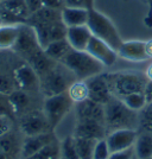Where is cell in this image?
Instances as JSON below:
<instances>
[{"label":"cell","mask_w":152,"mask_h":159,"mask_svg":"<svg viewBox=\"0 0 152 159\" xmlns=\"http://www.w3.org/2000/svg\"><path fill=\"white\" fill-rule=\"evenodd\" d=\"M105 125L108 133L117 129H139V112L132 111L124 101L113 98L105 105Z\"/></svg>","instance_id":"1"},{"label":"cell","mask_w":152,"mask_h":159,"mask_svg":"<svg viewBox=\"0 0 152 159\" xmlns=\"http://www.w3.org/2000/svg\"><path fill=\"white\" fill-rule=\"evenodd\" d=\"M74 107V102L70 100L67 93L53 95L50 98H45L43 105V113L45 114L51 128H55L64 119L70 109Z\"/></svg>","instance_id":"6"},{"label":"cell","mask_w":152,"mask_h":159,"mask_svg":"<svg viewBox=\"0 0 152 159\" xmlns=\"http://www.w3.org/2000/svg\"><path fill=\"white\" fill-rule=\"evenodd\" d=\"M25 2H26L27 8H29V11H30L31 14L35 13L36 11H38L39 8L44 6L43 0H25Z\"/></svg>","instance_id":"37"},{"label":"cell","mask_w":152,"mask_h":159,"mask_svg":"<svg viewBox=\"0 0 152 159\" xmlns=\"http://www.w3.org/2000/svg\"><path fill=\"white\" fill-rule=\"evenodd\" d=\"M61 158V144L53 141L51 144L42 148L39 152L33 154L27 159H60Z\"/></svg>","instance_id":"28"},{"label":"cell","mask_w":152,"mask_h":159,"mask_svg":"<svg viewBox=\"0 0 152 159\" xmlns=\"http://www.w3.org/2000/svg\"><path fill=\"white\" fill-rule=\"evenodd\" d=\"M26 62L27 64H30V66H32L33 70L39 76V79L58 64V62H56L53 58H50L43 49H40L36 53H33L30 58H27Z\"/></svg>","instance_id":"19"},{"label":"cell","mask_w":152,"mask_h":159,"mask_svg":"<svg viewBox=\"0 0 152 159\" xmlns=\"http://www.w3.org/2000/svg\"><path fill=\"white\" fill-rule=\"evenodd\" d=\"M133 148L134 154L138 159L152 157V133L139 132Z\"/></svg>","instance_id":"21"},{"label":"cell","mask_w":152,"mask_h":159,"mask_svg":"<svg viewBox=\"0 0 152 159\" xmlns=\"http://www.w3.org/2000/svg\"><path fill=\"white\" fill-rule=\"evenodd\" d=\"M53 141H56V138L53 135V131L48 133H42L38 135L26 137L20 146V157L21 159L30 158Z\"/></svg>","instance_id":"15"},{"label":"cell","mask_w":152,"mask_h":159,"mask_svg":"<svg viewBox=\"0 0 152 159\" xmlns=\"http://www.w3.org/2000/svg\"><path fill=\"white\" fill-rule=\"evenodd\" d=\"M60 159H63V158H60Z\"/></svg>","instance_id":"50"},{"label":"cell","mask_w":152,"mask_h":159,"mask_svg":"<svg viewBox=\"0 0 152 159\" xmlns=\"http://www.w3.org/2000/svg\"><path fill=\"white\" fill-rule=\"evenodd\" d=\"M88 13L89 16L87 26L89 27L93 36L106 42L108 45H111L114 50L118 51L124 40L121 39L119 31L117 30L112 20L98 10H95V7L88 10Z\"/></svg>","instance_id":"4"},{"label":"cell","mask_w":152,"mask_h":159,"mask_svg":"<svg viewBox=\"0 0 152 159\" xmlns=\"http://www.w3.org/2000/svg\"><path fill=\"white\" fill-rule=\"evenodd\" d=\"M12 131V121L7 115H0V137Z\"/></svg>","instance_id":"36"},{"label":"cell","mask_w":152,"mask_h":159,"mask_svg":"<svg viewBox=\"0 0 152 159\" xmlns=\"http://www.w3.org/2000/svg\"><path fill=\"white\" fill-rule=\"evenodd\" d=\"M1 25H4V23H2V19H1V17H0V26Z\"/></svg>","instance_id":"46"},{"label":"cell","mask_w":152,"mask_h":159,"mask_svg":"<svg viewBox=\"0 0 152 159\" xmlns=\"http://www.w3.org/2000/svg\"><path fill=\"white\" fill-rule=\"evenodd\" d=\"M74 140H75V146H76L80 159H93L94 147L98 140L77 138V137H74Z\"/></svg>","instance_id":"27"},{"label":"cell","mask_w":152,"mask_h":159,"mask_svg":"<svg viewBox=\"0 0 152 159\" xmlns=\"http://www.w3.org/2000/svg\"><path fill=\"white\" fill-rule=\"evenodd\" d=\"M0 8L14 14L16 17L23 19L25 23H27L29 17L31 16L25 0H5L0 2Z\"/></svg>","instance_id":"23"},{"label":"cell","mask_w":152,"mask_h":159,"mask_svg":"<svg viewBox=\"0 0 152 159\" xmlns=\"http://www.w3.org/2000/svg\"><path fill=\"white\" fill-rule=\"evenodd\" d=\"M20 25H1L0 26V50L12 49L19 34Z\"/></svg>","instance_id":"24"},{"label":"cell","mask_w":152,"mask_h":159,"mask_svg":"<svg viewBox=\"0 0 152 159\" xmlns=\"http://www.w3.org/2000/svg\"><path fill=\"white\" fill-rule=\"evenodd\" d=\"M118 56L122 60L134 63L146 62L149 57L146 55L145 40L132 39L122 42L121 47L118 50Z\"/></svg>","instance_id":"16"},{"label":"cell","mask_w":152,"mask_h":159,"mask_svg":"<svg viewBox=\"0 0 152 159\" xmlns=\"http://www.w3.org/2000/svg\"><path fill=\"white\" fill-rule=\"evenodd\" d=\"M113 96L122 99L132 93L144 92L147 79L145 73L139 71H114L105 73Z\"/></svg>","instance_id":"2"},{"label":"cell","mask_w":152,"mask_h":159,"mask_svg":"<svg viewBox=\"0 0 152 159\" xmlns=\"http://www.w3.org/2000/svg\"><path fill=\"white\" fill-rule=\"evenodd\" d=\"M67 94L74 102V105L89 99V90H88L87 82L82 81V80H75L68 88Z\"/></svg>","instance_id":"25"},{"label":"cell","mask_w":152,"mask_h":159,"mask_svg":"<svg viewBox=\"0 0 152 159\" xmlns=\"http://www.w3.org/2000/svg\"><path fill=\"white\" fill-rule=\"evenodd\" d=\"M145 159H152V157H149V158H145Z\"/></svg>","instance_id":"48"},{"label":"cell","mask_w":152,"mask_h":159,"mask_svg":"<svg viewBox=\"0 0 152 159\" xmlns=\"http://www.w3.org/2000/svg\"><path fill=\"white\" fill-rule=\"evenodd\" d=\"M88 8L83 7H63L62 20L67 27L87 25L88 23Z\"/></svg>","instance_id":"20"},{"label":"cell","mask_w":152,"mask_h":159,"mask_svg":"<svg viewBox=\"0 0 152 159\" xmlns=\"http://www.w3.org/2000/svg\"><path fill=\"white\" fill-rule=\"evenodd\" d=\"M17 89L18 88H17V84H16L14 77L11 79L7 75H0V94L1 95L8 96Z\"/></svg>","instance_id":"33"},{"label":"cell","mask_w":152,"mask_h":159,"mask_svg":"<svg viewBox=\"0 0 152 159\" xmlns=\"http://www.w3.org/2000/svg\"><path fill=\"white\" fill-rule=\"evenodd\" d=\"M108 134L106 125L95 120H77L74 129V137L87 139H105Z\"/></svg>","instance_id":"13"},{"label":"cell","mask_w":152,"mask_h":159,"mask_svg":"<svg viewBox=\"0 0 152 159\" xmlns=\"http://www.w3.org/2000/svg\"><path fill=\"white\" fill-rule=\"evenodd\" d=\"M43 4L45 7L56 8V10H62L64 7L63 0H43Z\"/></svg>","instance_id":"38"},{"label":"cell","mask_w":152,"mask_h":159,"mask_svg":"<svg viewBox=\"0 0 152 159\" xmlns=\"http://www.w3.org/2000/svg\"><path fill=\"white\" fill-rule=\"evenodd\" d=\"M17 148V138L12 132H8L0 137V153L11 154Z\"/></svg>","instance_id":"32"},{"label":"cell","mask_w":152,"mask_h":159,"mask_svg":"<svg viewBox=\"0 0 152 159\" xmlns=\"http://www.w3.org/2000/svg\"><path fill=\"white\" fill-rule=\"evenodd\" d=\"M92 36L93 34L89 30V27L87 25H81V26L68 27L66 38L69 42L71 49L85 51Z\"/></svg>","instance_id":"18"},{"label":"cell","mask_w":152,"mask_h":159,"mask_svg":"<svg viewBox=\"0 0 152 159\" xmlns=\"http://www.w3.org/2000/svg\"><path fill=\"white\" fill-rule=\"evenodd\" d=\"M64 7H83L87 8L86 0H63Z\"/></svg>","instance_id":"39"},{"label":"cell","mask_w":152,"mask_h":159,"mask_svg":"<svg viewBox=\"0 0 152 159\" xmlns=\"http://www.w3.org/2000/svg\"><path fill=\"white\" fill-rule=\"evenodd\" d=\"M109 154H111V151H109L106 138L98 140L95 144V147H94L93 159H108Z\"/></svg>","instance_id":"34"},{"label":"cell","mask_w":152,"mask_h":159,"mask_svg":"<svg viewBox=\"0 0 152 159\" xmlns=\"http://www.w3.org/2000/svg\"><path fill=\"white\" fill-rule=\"evenodd\" d=\"M1 1H5V0H0V2H1Z\"/></svg>","instance_id":"49"},{"label":"cell","mask_w":152,"mask_h":159,"mask_svg":"<svg viewBox=\"0 0 152 159\" xmlns=\"http://www.w3.org/2000/svg\"><path fill=\"white\" fill-rule=\"evenodd\" d=\"M60 63L66 66L71 71L75 79L82 81H86L92 76L102 74L105 69L104 64L100 63L98 60H95L86 50L80 51L71 49L70 52Z\"/></svg>","instance_id":"3"},{"label":"cell","mask_w":152,"mask_h":159,"mask_svg":"<svg viewBox=\"0 0 152 159\" xmlns=\"http://www.w3.org/2000/svg\"><path fill=\"white\" fill-rule=\"evenodd\" d=\"M0 159H8V156H6V154H2V153H0Z\"/></svg>","instance_id":"45"},{"label":"cell","mask_w":152,"mask_h":159,"mask_svg":"<svg viewBox=\"0 0 152 159\" xmlns=\"http://www.w3.org/2000/svg\"><path fill=\"white\" fill-rule=\"evenodd\" d=\"M86 82L88 86V90H89V99L93 101L105 106L114 98L111 92V88L108 86V82L105 77V73L92 76L86 80Z\"/></svg>","instance_id":"11"},{"label":"cell","mask_w":152,"mask_h":159,"mask_svg":"<svg viewBox=\"0 0 152 159\" xmlns=\"http://www.w3.org/2000/svg\"><path fill=\"white\" fill-rule=\"evenodd\" d=\"M144 95H145L146 102L150 103L152 102V81H147L146 82V86L144 88Z\"/></svg>","instance_id":"41"},{"label":"cell","mask_w":152,"mask_h":159,"mask_svg":"<svg viewBox=\"0 0 152 159\" xmlns=\"http://www.w3.org/2000/svg\"><path fill=\"white\" fill-rule=\"evenodd\" d=\"M86 51L88 53H90L95 60L99 61L100 63H102L105 68L114 66L118 57H119L117 50H114L111 45H108L106 42L99 39L94 36H92V38L89 40Z\"/></svg>","instance_id":"10"},{"label":"cell","mask_w":152,"mask_h":159,"mask_svg":"<svg viewBox=\"0 0 152 159\" xmlns=\"http://www.w3.org/2000/svg\"><path fill=\"white\" fill-rule=\"evenodd\" d=\"M61 158L63 159H80L74 137H67L61 141Z\"/></svg>","instance_id":"31"},{"label":"cell","mask_w":152,"mask_h":159,"mask_svg":"<svg viewBox=\"0 0 152 159\" xmlns=\"http://www.w3.org/2000/svg\"><path fill=\"white\" fill-rule=\"evenodd\" d=\"M133 159H138L137 157H136V154H134V157H133Z\"/></svg>","instance_id":"47"},{"label":"cell","mask_w":152,"mask_h":159,"mask_svg":"<svg viewBox=\"0 0 152 159\" xmlns=\"http://www.w3.org/2000/svg\"><path fill=\"white\" fill-rule=\"evenodd\" d=\"M145 50H146V55H147L149 60L152 58V38L149 40H145Z\"/></svg>","instance_id":"42"},{"label":"cell","mask_w":152,"mask_h":159,"mask_svg":"<svg viewBox=\"0 0 152 159\" xmlns=\"http://www.w3.org/2000/svg\"><path fill=\"white\" fill-rule=\"evenodd\" d=\"M43 50H44L46 55H48L50 58H53V61H56V62H62V60L66 57L68 53L70 52L71 47H70L69 42L67 40V38H63V39L55 40L53 43H50V44L46 45Z\"/></svg>","instance_id":"22"},{"label":"cell","mask_w":152,"mask_h":159,"mask_svg":"<svg viewBox=\"0 0 152 159\" xmlns=\"http://www.w3.org/2000/svg\"><path fill=\"white\" fill-rule=\"evenodd\" d=\"M75 114L77 120H95L105 124V106L90 99L75 103Z\"/></svg>","instance_id":"17"},{"label":"cell","mask_w":152,"mask_h":159,"mask_svg":"<svg viewBox=\"0 0 152 159\" xmlns=\"http://www.w3.org/2000/svg\"><path fill=\"white\" fill-rule=\"evenodd\" d=\"M19 128L25 137L38 135L53 131L43 111H30L24 113L19 120Z\"/></svg>","instance_id":"8"},{"label":"cell","mask_w":152,"mask_h":159,"mask_svg":"<svg viewBox=\"0 0 152 159\" xmlns=\"http://www.w3.org/2000/svg\"><path fill=\"white\" fill-rule=\"evenodd\" d=\"M139 132L152 133V102L139 112Z\"/></svg>","instance_id":"30"},{"label":"cell","mask_w":152,"mask_h":159,"mask_svg":"<svg viewBox=\"0 0 152 159\" xmlns=\"http://www.w3.org/2000/svg\"><path fill=\"white\" fill-rule=\"evenodd\" d=\"M12 49L25 61L42 49L35 30L29 24H21L19 26V34Z\"/></svg>","instance_id":"9"},{"label":"cell","mask_w":152,"mask_h":159,"mask_svg":"<svg viewBox=\"0 0 152 159\" xmlns=\"http://www.w3.org/2000/svg\"><path fill=\"white\" fill-rule=\"evenodd\" d=\"M138 133L139 131L137 129H117L109 132L107 134L106 140L111 153L133 147Z\"/></svg>","instance_id":"14"},{"label":"cell","mask_w":152,"mask_h":159,"mask_svg":"<svg viewBox=\"0 0 152 159\" xmlns=\"http://www.w3.org/2000/svg\"><path fill=\"white\" fill-rule=\"evenodd\" d=\"M145 76L147 81H152V63H150L145 70Z\"/></svg>","instance_id":"43"},{"label":"cell","mask_w":152,"mask_h":159,"mask_svg":"<svg viewBox=\"0 0 152 159\" xmlns=\"http://www.w3.org/2000/svg\"><path fill=\"white\" fill-rule=\"evenodd\" d=\"M94 1H95V0H86V5L88 10L94 8Z\"/></svg>","instance_id":"44"},{"label":"cell","mask_w":152,"mask_h":159,"mask_svg":"<svg viewBox=\"0 0 152 159\" xmlns=\"http://www.w3.org/2000/svg\"><path fill=\"white\" fill-rule=\"evenodd\" d=\"M8 105L11 106L14 113L24 112L30 105L29 95H27L26 92L17 89L11 95H8Z\"/></svg>","instance_id":"26"},{"label":"cell","mask_w":152,"mask_h":159,"mask_svg":"<svg viewBox=\"0 0 152 159\" xmlns=\"http://www.w3.org/2000/svg\"><path fill=\"white\" fill-rule=\"evenodd\" d=\"M14 81L17 88L26 92V93H36L40 92V80L37 73L33 70L30 64L20 66L14 70Z\"/></svg>","instance_id":"12"},{"label":"cell","mask_w":152,"mask_h":159,"mask_svg":"<svg viewBox=\"0 0 152 159\" xmlns=\"http://www.w3.org/2000/svg\"><path fill=\"white\" fill-rule=\"evenodd\" d=\"M70 75H73L71 71L62 63H58L53 69L39 79L40 93L44 95V98L67 93L68 88L74 82L71 81Z\"/></svg>","instance_id":"5"},{"label":"cell","mask_w":152,"mask_h":159,"mask_svg":"<svg viewBox=\"0 0 152 159\" xmlns=\"http://www.w3.org/2000/svg\"><path fill=\"white\" fill-rule=\"evenodd\" d=\"M146 5L149 6L147 8V12H146V17L144 19V23H145L146 26L152 27V0H145Z\"/></svg>","instance_id":"40"},{"label":"cell","mask_w":152,"mask_h":159,"mask_svg":"<svg viewBox=\"0 0 152 159\" xmlns=\"http://www.w3.org/2000/svg\"><path fill=\"white\" fill-rule=\"evenodd\" d=\"M29 25L35 30L42 49H44L46 45H49L55 40L63 39L67 37L68 27L64 25L62 19L46 21V23H33Z\"/></svg>","instance_id":"7"},{"label":"cell","mask_w":152,"mask_h":159,"mask_svg":"<svg viewBox=\"0 0 152 159\" xmlns=\"http://www.w3.org/2000/svg\"><path fill=\"white\" fill-rule=\"evenodd\" d=\"M121 100L124 101V103L128 108H131L132 111H136V112H140L147 105L145 95H144L143 92L130 94V95H127L125 98H122Z\"/></svg>","instance_id":"29"},{"label":"cell","mask_w":152,"mask_h":159,"mask_svg":"<svg viewBox=\"0 0 152 159\" xmlns=\"http://www.w3.org/2000/svg\"><path fill=\"white\" fill-rule=\"evenodd\" d=\"M134 157V148L130 147L122 151H118V152H112L109 154L108 159H133Z\"/></svg>","instance_id":"35"}]
</instances>
